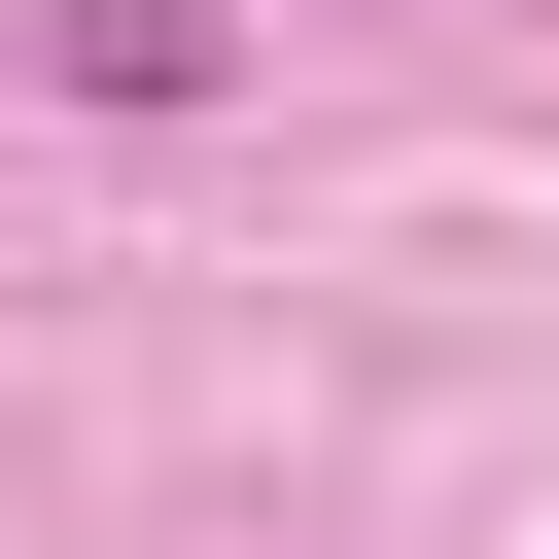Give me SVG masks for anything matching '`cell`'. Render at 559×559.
<instances>
[{
  "label": "cell",
  "mask_w": 559,
  "mask_h": 559,
  "mask_svg": "<svg viewBox=\"0 0 559 559\" xmlns=\"http://www.w3.org/2000/svg\"><path fill=\"white\" fill-rule=\"evenodd\" d=\"M35 70H70L105 140H140V105H210V0H35Z\"/></svg>",
  "instance_id": "obj_1"
}]
</instances>
